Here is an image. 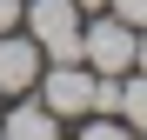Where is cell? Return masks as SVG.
<instances>
[{"mask_svg": "<svg viewBox=\"0 0 147 140\" xmlns=\"http://www.w3.org/2000/svg\"><path fill=\"white\" fill-rule=\"evenodd\" d=\"M100 13H114V20H127V27H147V0H107Z\"/></svg>", "mask_w": 147, "mask_h": 140, "instance_id": "cell-6", "label": "cell"}, {"mask_svg": "<svg viewBox=\"0 0 147 140\" xmlns=\"http://www.w3.org/2000/svg\"><path fill=\"white\" fill-rule=\"evenodd\" d=\"M40 67H47V54H40V40L27 33V27H13V33H0V93H27L34 80H40Z\"/></svg>", "mask_w": 147, "mask_h": 140, "instance_id": "cell-3", "label": "cell"}, {"mask_svg": "<svg viewBox=\"0 0 147 140\" xmlns=\"http://www.w3.org/2000/svg\"><path fill=\"white\" fill-rule=\"evenodd\" d=\"M134 33L127 20H114V13H87V27H80V60L94 67V74H127L134 67Z\"/></svg>", "mask_w": 147, "mask_h": 140, "instance_id": "cell-2", "label": "cell"}, {"mask_svg": "<svg viewBox=\"0 0 147 140\" xmlns=\"http://www.w3.org/2000/svg\"><path fill=\"white\" fill-rule=\"evenodd\" d=\"M74 7H80V13H100V7H107V0H74Z\"/></svg>", "mask_w": 147, "mask_h": 140, "instance_id": "cell-9", "label": "cell"}, {"mask_svg": "<svg viewBox=\"0 0 147 140\" xmlns=\"http://www.w3.org/2000/svg\"><path fill=\"white\" fill-rule=\"evenodd\" d=\"M20 27L40 40L47 60H80V27H87V13L74 7V0H27Z\"/></svg>", "mask_w": 147, "mask_h": 140, "instance_id": "cell-1", "label": "cell"}, {"mask_svg": "<svg viewBox=\"0 0 147 140\" xmlns=\"http://www.w3.org/2000/svg\"><path fill=\"white\" fill-rule=\"evenodd\" d=\"M134 74H147V27L134 33Z\"/></svg>", "mask_w": 147, "mask_h": 140, "instance_id": "cell-8", "label": "cell"}, {"mask_svg": "<svg viewBox=\"0 0 147 140\" xmlns=\"http://www.w3.org/2000/svg\"><path fill=\"white\" fill-rule=\"evenodd\" d=\"M120 120H127L134 133H147V74H120Z\"/></svg>", "mask_w": 147, "mask_h": 140, "instance_id": "cell-5", "label": "cell"}, {"mask_svg": "<svg viewBox=\"0 0 147 140\" xmlns=\"http://www.w3.org/2000/svg\"><path fill=\"white\" fill-rule=\"evenodd\" d=\"M0 107H7V93H0Z\"/></svg>", "mask_w": 147, "mask_h": 140, "instance_id": "cell-10", "label": "cell"}, {"mask_svg": "<svg viewBox=\"0 0 147 140\" xmlns=\"http://www.w3.org/2000/svg\"><path fill=\"white\" fill-rule=\"evenodd\" d=\"M20 13H27V0H0V33H13V27H20Z\"/></svg>", "mask_w": 147, "mask_h": 140, "instance_id": "cell-7", "label": "cell"}, {"mask_svg": "<svg viewBox=\"0 0 147 140\" xmlns=\"http://www.w3.org/2000/svg\"><path fill=\"white\" fill-rule=\"evenodd\" d=\"M60 127H67V120L40 100L34 87H27V93H13V100L0 107V140H54Z\"/></svg>", "mask_w": 147, "mask_h": 140, "instance_id": "cell-4", "label": "cell"}]
</instances>
